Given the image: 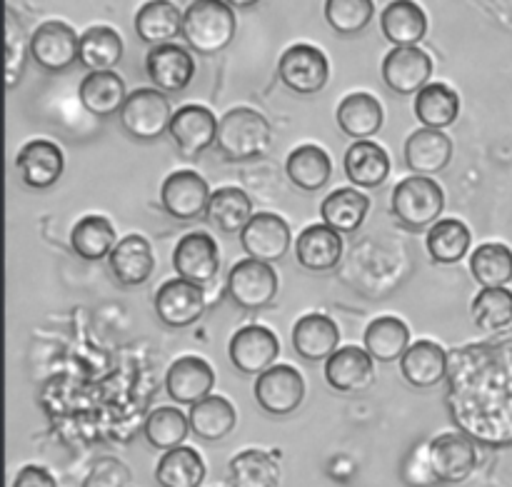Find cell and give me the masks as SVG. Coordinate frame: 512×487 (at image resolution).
I'll list each match as a JSON object with an SVG mask.
<instances>
[{"label": "cell", "mask_w": 512, "mask_h": 487, "mask_svg": "<svg viewBox=\"0 0 512 487\" xmlns=\"http://www.w3.org/2000/svg\"><path fill=\"white\" fill-rule=\"evenodd\" d=\"M445 380L458 433L485 448H512V330L450 350Z\"/></svg>", "instance_id": "1"}, {"label": "cell", "mask_w": 512, "mask_h": 487, "mask_svg": "<svg viewBox=\"0 0 512 487\" xmlns=\"http://www.w3.org/2000/svg\"><path fill=\"white\" fill-rule=\"evenodd\" d=\"M273 128L268 118L253 108H233L220 118L215 148L230 163H245L268 153Z\"/></svg>", "instance_id": "2"}, {"label": "cell", "mask_w": 512, "mask_h": 487, "mask_svg": "<svg viewBox=\"0 0 512 487\" xmlns=\"http://www.w3.org/2000/svg\"><path fill=\"white\" fill-rule=\"evenodd\" d=\"M183 38L190 50L215 55L228 48L235 38V10L223 0H195L183 18Z\"/></svg>", "instance_id": "3"}, {"label": "cell", "mask_w": 512, "mask_h": 487, "mask_svg": "<svg viewBox=\"0 0 512 487\" xmlns=\"http://www.w3.org/2000/svg\"><path fill=\"white\" fill-rule=\"evenodd\" d=\"M390 208L403 228L418 233L438 223L445 208V193L433 178L410 175L393 188Z\"/></svg>", "instance_id": "4"}, {"label": "cell", "mask_w": 512, "mask_h": 487, "mask_svg": "<svg viewBox=\"0 0 512 487\" xmlns=\"http://www.w3.org/2000/svg\"><path fill=\"white\" fill-rule=\"evenodd\" d=\"M173 115L165 93L155 88H138L128 95V103L120 110V123L130 138L155 140L170 130Z\"/></svg>", "instance_id": "5"}, {"label": "cell", "mask_w": 512, "mask_h": 487, "mask_svg": "<svg viewBox=\"0 0 512 487\" xmlns=\"http://www.w3.org/2000/svg\"><path fill=\"white\" fill-rule=\"evenodd\" d=\"M228 293L240 310L258 313L278 295V273L260 260H238L228 273Z\"/></svg>", "instance_id": "6"}, {"label": "cell", "mask_w": 512, "mask_h": 487, "mask_svg": "<svg viewBox=\"0 0 512 487\" xmlns=\"http://www.w3.org/2000/svg\"><path fill=\"white\" fill-rule=\"evenodd\" d=\"M280 80L288 90L298 95H313L328 85L330 78V63L325 53L315 45L298 43L290 45L278 63Z\"/></svg>", "instance_id": "7"}, {"label": "cell", "mask_w": 512, "mask_h": 487, "mask_svg": "<svg viewBox=\"0 0 512 487\" xmlns=\"http://www.w3.org/2000/svg\"><path fill=\"white\" fill-rule=\"evenodd\" d=\"M28 50L43 70L65 73L75 60H80V38L63 20H45L30 35Z\"/></svg>", "instance_id": "8"}, {"label": "cell", "mask_w": 512, "mask_h": 487, "mask_svg": "<svg viewBox=\"0 0 512 487\" xmlns=\"http://www.w3.org/2000/svg\"><path fill=\"white\" fill-rule=\"evenodd\" d=\"M255 400L273 418L293 415L305 400V378L293 365H273L255 380Z\"/></svg>", "instance_id": "9"}, {"label": "cell", "mask_w": 512, "mask_h": 487, "mask_svg": "<svg viewBox=\"0 0 512 487\" xmlns=\"http://www.w3.org/2000/svg\"><path fill=\"white\" fill-rule=\"evenodd\" d=\"M213 193L208 183L195 170H175L163 180L160 188V203L163 210L175 220H195L208 213Z\"/></svg>", "instance_id": "10"}, {"label": "cell", "mask_w": 512, "mask_h": 487, "mask_svg": "<svg viewBox=\"0 0 512 487\" xmlns=\"http://www.w3.org/2000/svg\"><path fill=\"white\" fill-rule=\"evenodd\" d=\"M428 458L438 483H463L478 465V448L463 433H440L428 443Z\"/></svg>", "instance_id": "11"}, {"label": "cell", "mask_w": 512, "mask_h": 487, "mask_svg": "<svg viewBox=\"0 0 512 487\" xmlns=\"http://www.w3.org/2000/svg\"><path fill=\"white\" fill-rule=\"evenodd\" d=\"M155 313L168 328H188L205 313V290L190 280L173 278L155 293Z\"/></svg>", "instance_id": "12"}, {"label": "cell", "mask_w": 512, "mask_h": 487, "mask_svg": "<svg viewBox=\"0 0 512 487\" xmlns=\"http://www.w3.org/2000/svg\"><path fill=\"white\" fill-rule=\"evenodd\" d=\"M230 363L243 375H263L280 355V343L265 325H248L230 338Z\"/></svg>", "instance_id": "13"}, {"label": "cell", "mask_w": 512, "mask_h": 487, "mask_svg": "<svg viewBox=\"0 0 512 487\" xmlns=\"http://www.w3.org/2000/svg\"><path fill=\"white\" fill-rule=\"evenodd\" d=\"M145 73L160 93H183L195 78V60L183 45H155L145 55Z\"/></svg>", "instance_id": "14"}, {"label": "cell", "mask_w": 512, "mask_h": 487, "mask_svg": "<svg viewBox=\"0 0 512 487\" xmlns=\"http://www.w3.org/2000/svg\"><path fill=\"white\" fill-rule=\"evenodd\" d=\"M173 268L178 278L190 280L195 285H205L218 275L220 250L213 235L188 233L180 238L173 253Z\"/></svg>", "instance_id": "15"}, {"label": "cell", "mask_w": 512, "mask_h": 487, "mask_svg": "<svg viewBox=\"0 0 512 487\" xmlns=\"http://www.w3.org/2000/svg\"><path fill=\"white\" fill-rule=\"evenodd\" d=\"M383 80L393 93L418 95L430 85L433 75V60L425 50L415 48H393L383 60Z\"/></svg>", "instance_id": "16"}, {"label": "cell", "mask_w": 512, "mask_h": 487, "mask_svg": "<svg viewBox=\"0 0 512 487\" xmlns=\"http://www.w3.org/2000/svg\"><path fill=\"white\" fill-rule=\"evenodd\" d=\"M218 118L205 105H183L175 110L173 123L168 133L173 135L175 145L185 158H198L218 140Z\"/></svg>", "instance_id": "17"}, {"label": "cell", "mask_w": 512, "mask_h": 487, "mask_svg": "<svg viewBox=\"0 0 512 487\" xmlns=\"http://www.w3.org/2000/svg\"><path fill=\"white\" fill-rule=\"evenodd\" d=\"M325 380L343 395L363 393L375 380L373 355L358 345H345L325 360Z\"/></svg>", "instance_id": "18"}, {"label": "cell", "mask_w": 512, "mask_h": 487, "mask_svg": "<svg viewBox=\"0 0 512 487\" xmlns=\"http://www.w3.org/2000/svg\"><path fill=\"white\" fill-rule=\"evenodd\" d=\"M240 245L245 253L260 263L283 260L290 248V225L275 213H255L248 228L240 233Z\"/></svg>", "instance_id": "19"}, {"label": "cell", "mask_w": 512, "mask_h": 487, "mask_svg": "<svg viewBox=\"0 0 512 487\" xmlns=\"http://www.w3.org/2000/svg\"><path fill=\"white\" fill-rule=\"evenodd\" d=\"M215 388V370L210 363L195 355H185L170 365L165 375V393L178 405H198L200 400L210 398V390Z\"/></svg>", "instance_id": "20"}, {"label": "cell", "mask_w": 512, "mask_h": 487, "mask_svg": "<svg viewBox=\"0 0 512 487\" xmlns=\"http://www.w3.org/2000/svg\"><path fill=\"white\" fill-rule=\"evenodd\" d=\"M15 168H18L20 180L33 190L53 188L60 180L65 170L63 150L53 143V140H30L20 148L18 158H15Z\"/></svg>", "instance_id": "21"}, {"label": "cell", "mask_w": 512, "mask_h": 487, "mask_svg": "<svg viewBox=\"0 0 512 487\" xmlns=\"http://www.w3.org/2000/svg\"><path fill=\"white\" fill-rule=\"evenodd\" d=\"M343 235L325 223L308 225L295 240V260L310 273H328L343 258Z\"/></svg>", "instance_id": "22"}, {"label": "cell", "mask_w": 512, "mask_h": 487, "mask_svg": "<svg viewBox=\"0 0 512 487\" xmlns=\"http://www.w3.org/2000/svg\"><path fill=\"white\" fill-rule=\"evenodd\" d=\"M448 365L450 353H445V348L433 340H418L400 360V373L413 388L430 390L448 378Z\"/></svg>", "instance_id": "23"}, {"label": "cell", "mask_w": 512, "mask_h": 487, "mask_svg": "<svg viewBox=\"0 0 512 487\" xmlns=\"http://www.w3.org/2000/svg\"><path fill=\"white\" fill-rule=\"evenodd\" d=\"M450 158H453V140L443 130L420 128L405 140V165L413 170V175L430 178L448 168Z\"/></svg>", "instance_id": "24"}, {"label": "cell", "mask_w": 512, "mask_h": 487, "mask_svg": "<svg viewBox=\"0 0 512 487\" xmlns=\"http://www.w3.org/2000/svg\"><path fill=\"white\" fill-rule=\"evenodd\" d=\"M338 345L340 330L328 315L310 313L293 325V348L298 350L300 358L310 360V363L328 360L330 355L338 353Z\"/></svg>", "instance_id": "25"}, {"label": "cell", "mask_w": 512, "mask_h": 487, "mask_svg": "<svg viewBox=\"0 0 512 487\" xmlns=\"http://www.w3.org/2000/svg\"><path fill=\"white\" fill-rule=\"evenodd\" d=\"M110 273L125 288L143 285L155 270V255L148 240L143 235H128L115 245L108 258Z\"/></svg>", "instance_id": "26"}, {"label": "cell", "mask_w": 512, "mask_h": 487, "mask_svg": "<svg viewBox=\"0 0 512 487\" xmlns=\"http://www.w3.org/2000/svg\"><path fill=\"white\" fill-rule=\"evenodd\" d=\"M335 120H338L340 130L358 143V140H368L370 135L383 128L385 113L375 95L350 93L348 98L340 100L338 110H335Z\"/></svg>", "instance_id": "27"}, {"label": "cell", "mask_w": 512, "mask_h": 487, "mask_svg": "<svg viewBox=\"0 0 512 487\" xmlns=\"http://www.w3.org/2000/svg\"><path fill=\"white\" fill-rule=\"evenodd\" d=\"M80 103L90 115L98 118H108V115L120 113L128 103V90H125V80L120 78L115 70L108 73H88L80 80Z\"/></svg>", "instance_id": "28"}, {"label": "cell", "mask_w": 512, "mask_h": 487, "mask_svg": "<svg viewBox=\"0 0 512 487\" xmlns=\"http://www.w3.org/2000/svg\"><path fill=\"white\" fill-rule=\"evenodd\" d=\"M230 487H280L278 450L248 448L235 455L228 465Z\"/></svg>", "instance_id": "29"}, {"label": "cell", "mask_w": 512, "mask_h": 487, "mask_svg": "<svg viewBox=\"0 0 512 487\" xmlns=\"http://www.w3.org/2000/svg\"><path fill=\"white\" fill-rule=\"evenodd\" d=\"M380 28L395 48H415L428 33V15L418 3L395 0L380 15Z\"/></svg>", "instance_id": "30"}, {"label": "cell", "mask_w": 512, "mask_h": 487, "mask_svg": "<svg viewBox=\"0 0 512 487\" xmlns=\"http://www.w3.org/2000/svg\"><path fill=\"white\" fill-rule=\"evenodd\" d=\"M343 168L358 188H380L390 175V155L373 140H358L345 153Z\"/></svg>", "instance_id": "31"}, {"label": "cell", "mask_w": 512, "mask_h": 487, "mask_svg": "<svg viewBox=\"0 0 512 487\" xmlns=\"http://www.w3.org/2000/svg\"><path fill=\"white\" fill-rule=\"evenodd\" d=\"M285 173H288L290 183L295 188L305 190V193H315V190L328 185L330 175H333V163H330V155L320 145H298L285 160Z\"/></svg>", "instance_id": "32"}, {"label": "cell", "mask_w": 512, "mask_h": 487, "mask_svg": "<svg viewBox=\"0 0 512 487\" xmlns=\"http://www.w3.org/2000/svg\"><path fill=\"white\" fill-rule=\"evenodd\" d=\"M183 18L185 13H180L175 3L153 0V3L140 5V10L135 13V33L143 43H150L155 48V45L170 43L175 35L183 33Z\"/></svg>", "instance_id": "33"}, {"label": "cell", "mask_w": 512, "mask_h": 487, "mask_svg": "<svg viewBox=\"0 0 512 487\" xmlns=\"http://www.w3.org/2000/svg\"><path fill=\"white\" fill-rule=\"evenodd\" d=\"M368 210L370 198L355 188L333 190V193L323 200V205H320L323 223L340 235L360 230V225L368 218Z\"/></svg>", "instance_id": "34"}, {"label": "cell", "mask_w": 512, "mask_h": 487, "mask_svg": "<svg viewBox=\"0 0 512 487\" xmlns=\"http://www.w3.org/2000/svg\"><path fill=\"white\" fill-rule=\"evenodd\" d=\"M253 218V203H250L248 193L240 188L215 190L213 198H210L208 213H205V220L225 235L243 233Z\"/></svg>", "instance_id": "35"}, {"label": "cell", "mask_w": 512, "mask_h": 487, "mask_svg": "<svg viewBox=\"0 0 512 487\" xmlns=\"http://www.w3.org/2000/svg\"><path fill=\"white\" fill-rule=\"evenodd\" d=\"M188 420L190 430H193L200 440L218 443V440L228 438V435L233 433L235 423H238V413H235L233 403H230L228 398H223V395H210V398L193 405Z\"/></svg>", "instance_id": "36"}, {"label": "cell", "mask_w": 512, "mask_h": 487, "mask_svg": "<svg viewBox=\"0 0 512 487\" xmlns=\"http://www.w3.org/2000/svg\"><path fill=\"white\" fill-rule=\"evenodd\" d=\"M123 58V38L110 25H93L80 35V65L90 73H108Z\"/></svg>", "instance_id": "37"}, {"label": "cell", "mask_w": 512, "mask_h": 487, "mask_svg": "<svg viewBox=\"0 0 512 487\" xmlns=\"http://www.w3.org/2000/svg\"><path fill=\"white\" fill-rule=\"evenodd\" d=\"M460 95L445 83H430L415 95V118L423 128L445 130L458 120Z\"/></svg>", "instance_id": "38"}, {"label": "cell", "mask_w": 512, "mask_h": 487, "mask_svg": "<svg viewBox=\"0 0 512 487\" xmlns=\"http://www.w3.org/2000/svg\"><path fill=\"white\" fill-rule=\"evenodd\" d=\"M205 480V460L188 445L168 450L155 465V483L160 487H200Z\"/></svg>", "instance_id": "39"}, {"label": "cell", "mask_w": 512, "mask_h": 487, "mask_svg": "<svg viewBox=\"0 0 512 487\" xmlns=\"http://www.w3.org/2000/svg\"><path fill=\"white\" fill-rule=\"evenodd\" d=\"M410 348V330L400 318L385 315V318L373 320L365 330V350L373 355L378 363H395L403 360Z\"/></svg>", "instance_id": "40"}, {"label": "cell", "mask_w": 512, "mask_h": 487, "mask_svg": "<svg viewBox=\"0 0 512 487\" xmlns=\"http://www.w3.org/2000/svg\"><path fill=\"white\" fill-rule=\"evenodd\" d=\"M470 243H473V235L468 225L455 218H440L425 235L428 255L440 265L460 263L470 250Z\"/></svg>", "instance_id": "41"}, {"label": "cell", "mask_w": 512, "mask_h": 487, "mask_svg": "<svg viewBox=\"0 0 512 487\" xmlns=\"http://www.w3.org/2000/svg\"><path fill=\"white\" fill-rule=\"evenodd\" d=\"M70 245L75 255L83 260H103L110 258L118 240H115V228L103 215H85L73 225L70 233Z\"/></svg>", "instance_id": "42"}, {"label": "cell", "mask_w": 512, "mask_h": 487, "mask_svg": "<svg viewBox=\"0 0 512 487\" xmlns=\"http://www.w3.org/2000/svg\"><path fill=\"white\" fill-rule=\"evenodd\" d=\"M470 273L483 288H505L512 280V250L503 243H485L470 255Z\"/></svg>", "instance_id": "43"}, {"label": "cell", "mask_w": 512, "mask_h": 487, "mask_svg": "<svg viewBox=\"0 0 512 487\" xmlns=\"http://www.w3.org/2000/svg\"><path fill=\"white\" fill-rule=\"evenodd\" d=\"M143 435L153 448L168 453V450L180 448V445L185 443V438L190 435V420L185 418L183 410L163 405V408L153 410V413L148 415Z\"/></svg>", "instance_id": "44"}, {"label": "cell", "mask_w": 512, "mask_h": 487, "mask_svg": "<svg viewBox=\"0 0 512 487\" xmlns=\"http://www.w3.org/2000/svg\"><path fill=\"white\" fill-rule=\"evenodd\" d=\"M473 323L485 333H500L512 323V293L508 288H483L470 305Z\"/></svg>", "instance_id": "45"}, {"label": "cell", "mask_w": 512, "mask_h": 487, "mask_svg": "<svg viewBox=\"0 0 512 487\" xmlns=\"http://www.w3.org/2000/svg\"><path fill=\"white\" fill-rule=\"evenodd\" d=\"M375 15V5L370 0H328L325 3V20L340 35H353L368 28Z\"/></svg>", "instance_id": "46"}, {"label": "cell", "mask_w": 512, "mask_h": 487, "mask_svg": "<svg viewBox=\"0 0 512 487\" xmlns=\"http://www.w3.org/2000/svg\"><path fill=\"white\" fill-rule=\"evenodd\" d=\"M25 70V40L23 30L15 25L13 13H5V75H8V90L18 85Z\"/></svg>", "instance_id": "47"}, {"label": "cell", "mask_w": 512, "mask_h": 487, "mask_svg": "<svg viewBox=\"0 0 512 487\" xmlns=\"http://www.w3.org/2000/svg\"><path fill=\"white\" fill-rule=\"evenodd\" d=\"M400 478L408 487H433L438 485V478L433 473V465L428 458V445H418L405 455L400 465Z\"/></svg>", "instance_id": "48"}, {"label": "cell", "mask_w": 512, "mask_h": 487, "mask_svg": "<svg viewBox=\"0 0 512 487\" xmlns=\"http://www.w3.org/2000/svg\"><path fill=\"white\" fill-rule=\"evenodd\" d=\"M83 487H130L128 465L115 458H100L85 478Z\"/></svg>", "instance_id": "49"}, {"label": "cell", "mask_w": 512, "mask_h": 487, "mask_svg": "<svg viewBox=\"0 0 512 487\" xmlns=\"http://www.w3.org/2000/svg\"><path fill=\"white\" fill-rule=\"evenodd\" d=\"M13 487H55L53 475L40 465H25L18 475H15Z\"/></svg>", "instance_id": "50"}]
</instances>
